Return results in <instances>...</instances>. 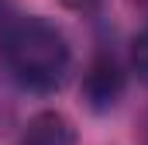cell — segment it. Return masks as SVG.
I'll use <instances>...</instances> for the list:
<instances>
[{
    "mask_svg": "<svg viewBox=\"0 0 148 145\" xmlns=\"http://www.w3.org/2000/svg\"><path fill=\"white\" fill-rule=\"evenodd\" d=\"M3 59L17 72L21 83L48 90V86H55L62 79L66 62H69V48H66V38L52 24H45V21H21L3 38Z\"/></svg>",
    "mask_w": 148,
    "mask_h": 145,
    "instance_id": "6da1fadb",
    "label": "cell"
},
{
    "mask_svg": "<svg viewBox=\"0 0 148 145\" xmlns=\"http://www.w3.org/2000/svg\"><path fill=\"white\" fill-rule=\"evenodd\" d=\"M21 145H76V131L69 117H62L59 110H45L28 121Z\"/></svg>",
    "mask_w": 148,
    "mask_h": 145,
    "instance_id": "7a4b0ae2",
    "label": "cell"
},
{
    "mask_svg": "<svg viewBox=\"0 0 148 145\" xmlns=\"http://www.w3.org/2000/svg\"><path fill=\"white\" fill-rule=\"evenodd\" d=\"M121 86H124V79H121L117 66H114V59H97L90 66V72H86V79H83V90H86V97L93 104H114Z\"/></svg>",
    "mask_w": 148,
    "mask_h": 145,
    "instance_id": "3957f363",
    "label": "cell"
},
{
    "mask_svg": "<svg viewBox=\"0 0 148 145\" xmlns=\"http://www.w3.org/2000/svg\"><path fill=\"white\" fill-rule=\"evenodd\" d=\"M131 62H134V72H138V79H145V83H148V28H145L138 38H134Z\"/></svg>",
    "mask_w": 148,
    "mask_h": 145,
    "instance_id": "277c9868",
    "label": "cell"
},
{
    "mask_svg": "<svg viewBox=\"0 0 148 145\" xmlns=\"http://www.w3.org/2000/svg\"><path fill=\"white\" fill-rule=\"evenodd\" d=\"M62 3H66V7H90L93 0H62Z\"/></svg>",
    "mask_w": 148,
    "mask_h": 145,
    "instance_id": "5b68a950",
    "label": "cell"
}]
</instances>
